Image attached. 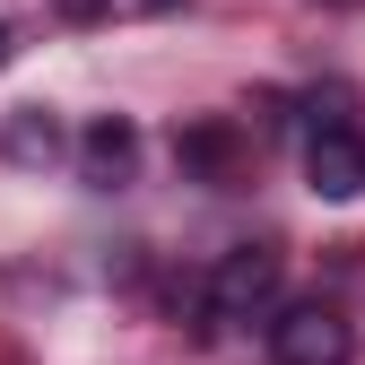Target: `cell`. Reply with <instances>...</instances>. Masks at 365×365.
<instances>
[{
  "label": "cell",
  "mask_w": 365,
  "mask_h": 365,
  "mask_svg": "<svg viewBox=\"0 0 365 365\" xmlns=\"http://www.w3.org/2000/svg\"><path fill=\"white\" fill-rule=\"evenodd\" d=\"M348 322H339V313L331 304H287L279 313V322H269V356H279V365H348Z\"/></svg>",
  "instance_id": "cell-1"
},
{
  "label": "cell",
  "mask_w": 365,
  "mask_h": 365,
  "mask_svg": "<svg viewBox=\"0 0 365 365\" xmlns=\"http://www.w3.org/2000/svg\"><path fill=\"white\" fill-rule=\"evenodd\" d=\"M304 182L322 200H356L365 192V140L348 122H313V140H304Z\"/></svg>",
  "instance_id": "cell-2"
},
{
  "label": "cell",
  "mask_w": 365,
  "mask_h": 365,
  "mask_svg": "<svg viewBox=\"0 0 365 365\" xmlns=\"http://www.w3.org/2000/svg\"><path fill=\"white\" fill-rule=\"evenodd\" d=\"M269 296H279V252H269V244H235V252L217 261V279H209V304L217 313H252Z\"/></svg>",
  "instance_id": "cell-3"
},
{
  "label": "cell",
  "mask_w": 365,
  "mask_h": 365,
  "mask_svg": "<svg viewBox=\"0 0 365 365\" xmlns=\"http://www.w3.org/2000/svg\"><path fill=\"white\" fill-rule=\"evenodd\" d=\"M78 165H87V182H96V192L130 182V165H140V130H130L122 113H96V122L78 130Z\"/></svg>",
  "instance_id": "cell-4"
},
{
  "label": "cell",
  "mask_w": 365,
  "mask_h": 365,
  "mask_svg": "<svg viewBox=\"0 0 365 365\" xmlns=\"http://www.w3.org/2000/svg\"><path fill=\"white\" fill-rule=\"evenodd\" d=\"M174 157H182V174L226 182V174L244 165V130H235V122H182V130H174Z\"/></svg>",
  "instance_id": "cell-5"
},
{
  "label": "cell",
  "mask_w": 365,
  "mask_h": 365,
  "mask_svg": "<svg viewBox=\"0 0 365 365\" xmlns=\"http://www.w3.org/2000/svg\"><path fill=\"white\" fill-rule=\"evenodd\" d=\"M0 157H9V165H53L61 157V122L43 113V105H18L9 130H0Z\"/></svg>",
  "instance_id": "cell-6"
},
{
  "label": "cell",
  "mask_w": 365,
  "mask_h": 365,
  "mask_svg": "<svg viewBox=\"0 0 365 365\" xmlns=\"http://www.w3.org/2000/svg\"><path fill=\"white\" fill-rule=\"evenodd\" d=\"M53 9H61V18H70V26H96V18H105V9H113V0H53Z\"/></svg>",
  "instance_id": "cell-7"
},
{
  "label": "cell",
  "mask_w": 365,
  "mask_h": 365,
  "mask_svg": "<svg viewBox=\"0 0 365 365\" xmlns=\"http://www.w3.org/2000/svg\"><path fill=\"white\" fill-rule=\"evenodd\" d=\"M9 61H18V35H9V26H0V70H9Z\"/></svg>",
  "instance_id": "cell-8"
},
{
  "label": "cell",
  "mask_w": 365,
  "mask_h": 365,
  "mask_svg": "<svg viewBox=\"0 0 365 365\" xmlns=\"http://www.w3.org/2000/svg\"><path fill=\"white\" fill-rule=\"evenodd\" d=\"M140 9H182V0H140Z\"/></svg>",
  "instance_id": "cell-9"
}]
</instances>
